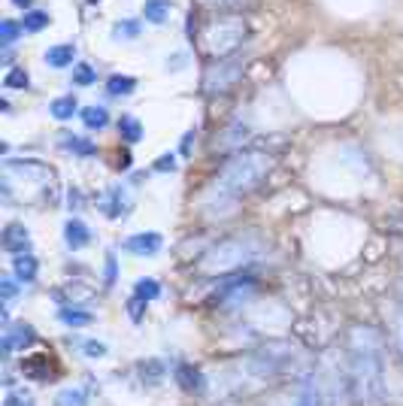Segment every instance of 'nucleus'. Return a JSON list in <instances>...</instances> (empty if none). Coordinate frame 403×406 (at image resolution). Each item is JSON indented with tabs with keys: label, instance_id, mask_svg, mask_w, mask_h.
<instances>
[{
	"label": "nucleus",
	"instance_id": "e433bc0d",
	"mask_svg": "<svg viewBox=\"0 0 403 406\" xmlns=\"http://www.w3.org/2000/svg\"><path fill=\"white\" fill-rule=\"evenodd\" d=\"M82 207V197H79V191H70V209H79Z\"/></svg>",
	"mask_w": 403,
	"mask_h": 406
},
{
	"label": "nucleus",
	"instance_id": "7ed1b4c3",
	"mask_svg": "<svg viewBox=\"0 0 403 406\" xmlns=\"http://www.w3.org/2000/svg\"><path fill=\"white\" fill-rule=\"evenodd\" d=\"M261 252H264V246L255 236H228V240L216 243L200 258V273H206V276L231 273V270H240L249 261H255Z\"/></svg>",
	"mask_w": 403,
	"mask_h": 406
},
{
	"label": "nucleus",
	"instance_id": "bb28decb",
	"mask_svg": "<svg viewBox=\"0 0 403 406\" xmlns=\"http://www.w3.org/2000/svg\"><path fill=\"white\" fill-rule=\"evenodd\" d=\"M116 37L121 40V37H125V40H137L140 37V21H131V18H125V21H116Z\"/></svg>",
	"mask_w": 403,
	"mask_h": 406
},
{
	"label": "nucleus",
	"instance_id": "f03ea898",
	"mask_svg": "<svg viewBox=\"0 0 403 406\" xmlns=\"http://www.w3.org/2000/svg\"><path fill=\"white\" fill-rule=\"evenodd\" d=\"M273 167V158L264 155V152H237L231 161L221 167V173L216 176V194L221 203H228L231 209H237V200L243 194L258 188L267 173Z\"/></svg>",
	"mask_w": 403,
	"mask_h": 406
},
{
	"label": "nucleus",
	"instance_id": "7c9ffc66",
	"mask_svg": "<svg viewBox=\"0 0 403 406\" xmlns=\"http://www.w3.org/2000/svg\"><path fill=\"white\" fill-rule=\"evenodd\" d=\"M116 279H118L116 255H113V252H106V270H104V282H106V285H116Z\"/></svg>",
	"mask_w": 403,
	"mask_h": 406
},
{
	"label": "nucleus",
	"instance_id": "4c0bfd02",
	"mask_svg": "<svg viewBox=\"0 0 403 406\" xmlns=\"http://www.w3.org/2000/svg\"><path fill=\"white\" fill-rule=\"evenodd\" d=\"M216 4H221V6H240L243 0H216Z\"/></svg>",
	"mask_w": 403,
	"mask_h": 406
},
{
	"label": "nucleus",
	"instance_id": "393cba45",
	"mask_svg": "<svg viewBox=\"0 0 403 406\" xmlns=\"http://www.w3.org/2000/svg\"><path fill=\"white\" fill-rule=\"evenodd\" d=\"M137 297H143V300H158L161 297V285L155 279H140L137 282V291H133Z\"/></svg>",
	"mask_w": 403,
	"mask_h": 406
},
{
	"label": "nucleus",
	"instance_id": "c756f323",
	"mask_svg": "<svg viewBox=\"0 0 403 406\" xmlns=\"http://www.w3.org/2000/svg\"><path fill=\"white\" fill-rule=\"evenodd\" d=\"M4 406H37V403H33V397L28 391H9Z\"/></svg>",
	"mask_w": 403,
	"mask_h": 406
},
{
	"label": "nucleus",
	"instance_id": "58836bf2",
	"mask_svg": "<svg viewBox=\"0 0 403 406\" xmlns=\"http://www.w3.org/2000/svg\"><path fill=\"white\" fill-rule=\"evenodd\" d=\"M13 4H16V6H21V9H28V6L33 4V0H13Z\"/></svg>",
	"mask_w": 403,
	"mask_h": 406
},
{
	"label": "nucleus",
	"instance_id": "4468645a",
	"mask_svg": "<svg viewBox=\"0 0 403 406\" xmlns=\"http://www.w3.org/2000/svg\"><path fill=\"white\" fill-rule=\"evenodd\" d=\"M58 319H61V324H67V328H85V324H92L94 315L88 309H79V307H61Z\"/></svg>",
	"mask_w": 403,
	"mask_h": 406
},
{
	"label": "nucleus",
	"instance_id": "412c9836",
	"mask_svg": "<svg viewBox=\"0 0 403 406\" xmlns=\"http://www.w3.org/2000/svg\"><path fill=\"white\" fill-rule=\"evenodd\" d=\"M118 131H121V137H125L128 143H140L143 140V125H140V119H133V116H121L118 119Z\"/></svg>",
	"mask_w": 403,
	"mask_h": 406
},
{
	"label": "nucleus",
	"instance_id": "2f4dec72",
	"mask_svg": "<svg viewBox=\"0 0 403 406\" xmlns=\"http://www.w3.org/2000/svg\"><path fill=\"white\" fill-rule=\"evenodd\" d=\"M145 303H149V300H143V297H137V295H133V297L128 300V312H131V319H133V322H140V319H143Z\"/></svg>",
	"mask_w": 403,
	"mask_h": 406
},
{
	"label": "nucleus",
	"instance_id": "9d476101",
	"mask_svg": "<svg viewBox=\"0 0 403 406\" xmlns=\"http://www.w3.org/2000/svg\"><path fill=\"white\" fill-rule=\"evenodd\" d=\"M64 243L70 246V249H82V246L92 243V231H88V224L79 221V219H70L64 224Z\"/></svg>",
	"mask_w": 403,
	"mask_h": 406
},
{
	"label": "nucleus",
	"instance_id": "b1692460",
	"mask_svg": "<svg viewBox=\"0 0 403 406\" xmlns=\"http://www.w3.org/2000/svg\"><path fill=\"white\" fill-rule=\"evenodd\" d=\"M25 31V25L21 21H13V18H6L4 25H0V40H4V46H13V43L18 40V33Z\"/></svg>",
	"mask_w": 403,
	"mask_h": 406
},
{
	"label": "nucleus",
	"instance_id": "423d86ee",
	"mask_svg": "<svg viewBox=\"0 0 403 406\" xmlns=\"http://www.w3.org/2000/svg\"><path fill=\"white\" fill-rule=\"evenodd\" d=\"M161 246H164V236H161V234L145 231V234H133L131 240L125 243V249H128L131 255L152 258V255H158V252H161Z\"/></svg>",
	"mask_w": 403,
	"mask_h": 406
},
{
	"label": "nucleus",
	"instance_id": "a211bd4d",
	"mask_svg": "<svg viewBox=\"0 0 403 406\" xmlns=\"http://www.w3.org/2000/svg\"><path fill=\"white\" fill-rule=\"evenodd\" d=\"M173 376H176V382H179V385H182L185 391H197V388H200V379H204V376H200V370L192 367V364H179Z\"/></svg>",
	"mask_w": 403,
	"mask_h": 406
},
{
	"label": "nucleus",
	"instance_id": "1a4fd4ad",
	"mask_svg": "<svg viewBox=\"0 0 403 406\" xmlns=\"http://www.w3.org/2000/svg\"><path fill=\"white\" fill-rule=\"evenodd\" d=\"M21 373L31 376V379H40V382L52 379V361H49V355L37 352V355L25 358V361H21Z\"/></svg>",
	"mask_w": 403,
	"mask_h": 406
},
{
	"label": "nucleus",
	"instance_id": "6e6552de",
	"mask_svg": "<svg viewBox=\"0 0 403 406\" xmlns=\"http://www.w3.org/2000/svg\"><path fill=\"white\" fill-rule=\"evenodd\" d=\"M4 249L9 255H28L31 252V234L28 228H21V224H9V228L4 231Z\"/></svg>",
	"mask_w": 403,
	"mask_h": 406
},
{
	"label": "nucleus",
	"instance_id": "f3484780",
	"mask_svg": "<svg viewBox=\"0 0 403 406\" xmlns=\"http://www.w3.org/2000/svg\"><path fill=\"white\" fill-rule=\"evenodd\" d=\"M76 106H79V100H76L73 94H64V97H58V100H52V106H49V112L58 121H67V119H73L76 116Z\"/></svg>",
	"mask_w": 403,
	"mask_h": 406
},
{
	"label": "nucleus",
	"instance_id": "cd10ccee",
	"mask_svg": "<svg viewBox=\"0 0 403 406\" xmlns=\"http://www.w3.org/2000/svg\"><path fill=\"white\" fill-rule=\"evenodd\" d=\"M4 82H6V88H28V73L21 70V67H13Z\"/></svg>",
	"mask_w": 403,
	"mask_h": 406
},
{
	"label": "nucleus",
	"instance_id": "dca6fc26",
	"mask_svg": "<svg viewBox=\"0 0 403 406\" xmlns=\"http://www.w3.org/2000/svg\"><path fill=\"white\" fill-rule=\"evenodd\" d=\"M82 121H85L88 131H104L109 125V112H106V106H100V104L85 106L82 109Z\"/></svg>",
	"mask_w": 403,
	"mask_h": 406
},
{
	"label": "nucleus",
	"instance_id": "a878e982",
	"mask_svg": "<svg viewBox=\"0 0 403 406\" xmlns=\"http://www.w3.org/2000/svg\"><path fill=\"white\" fill-rule=\"evenodd\" d=\"M58 406H88V397L82 388H67V391H61Z\"/></svg>",
	"mask_w": 403,
	"mask_h": 406
},
{
	"label": "nucleus",
	"instance_id": "473e14b6",
	"mask_svg": "<svg viewBox=\"0 0 403 406\" xmlns=\"http://www.w3.org/2000/svg\"><path fill=\"white\" fill-rule=\"evenodd\" d=\"M155 170H158V173H173V170H176V158H173V152H164L158 161H155Z\"/></svg>",
	"mask_w": 403,
	"mask_h": 406
},
{
	"label": "nucleus",
	"instance_id": "aec40b11",
	"mask_svg": "<svg viewBox=\"0 0 403 406\" xmlns=\"http://www.w3.org/2000/svg\"><path fill=\"white\" fill-rule=\"evenodd\" d=\"M128 197H125V191H121V185H116L113 191H109V197H106V203H104V212L109 219H118L121 212L128 209V203H125Z\"/></svg>",
	"mask_w": 403,
	"mask_h": 406
},
{
	"label": "nucleus",
	"instance_id": "ddd939ff",
	"mask_svg": "<svg viewBox=\"0 0 403 406\" xmlns=\"http://www.w3.org/2000/svg\"><path fill=\"white\" fill-rule=\"evenodd\" d=\"M170 0H145L143 4V16L145 21H152V25H164L167 18H170Z\"/></svg>",
	"mask_w": 403,
	"mask_h": 406
},
{
	"label": "nucleus",
	"instance_id": "ea45409f",
	"mask_svg": "<svg viewBox=\"0 0 403 406\" xmlns=\"http://www.w3.org/2000/svg\"><path fill=\"white\" fill-rule=\"evenodd\" d=\"M400 352H403V319H400Z\"/></svg>",
	"mask_w": 403,
	"mask_h": 406
},
{
	"label": "nucleus",
	"instance_id": "c9c22d12",
	"mask_svg": "<svg viewBox=\"0 0 403 406\" xmlns=\"http://www.w3.org/2000/svg\"><path fill=\"white\" fill-rule=\"evenodd\" d=\"M194 137H197V131H188L185 137H182V149H179V152H182L185 158H188V152H192V146H194Z\"/></svg>",
	"mask_w": 403,
	"mask_h": 406
},
{
	"label": "nucleus",
	"instance_id": "f257e3e1",
	"mask_svg": "<svg viewBox=\"0 0 403 406\" xmlns=\"http://www.w3.org/2000/svg\"><path fill=\"white\" fill-rule=\"evenodd\" d=\"M346 358H349V385L352 397L361 403L382 400V336L370 324H355L346 340Z\"/></svg>",
	"mask_w": 403,
	"mask_h": 406
},
{
	"label": "nucleus",
	"instance_id": "39448f33",
	"mask_svg": "<svg viewBox=\"0 0 403 406\" xmlns=\"http://www.w3.org/2000/svg\"><path fill=\"white\" fill-rule=\"evenodd\" d=\"M240 73H243L240 58H233V61L219 58V64H212L209 70H206V76H204L206 92H209V94H221V92H228V88L240 79Z\"/></svg>",
	"mask_w": 403,
	"mask_h": 406
},
{
	"label": "nucleus",
	"instance_id": "5701e85b",
	"mask_svg": "<svg viewBox=\"0 0 403 406\" xmlns=\"http://www.w3.org/2000/svg\"><path fill=\"white\" fill-rule=\"evenodd\" d=\"M21 25H25L28 33H37V31H43L49 25V13H43V9H31V13H25V21H21Z\"/></svg>",
	"mask_w": 403,
	"mask_h": 406
},
{
	"label": "nucleus",
	"instance_id": "f8f14e48",
	"mask_svg": "<svg viewBox=\"0 0 403 406\" xmlns=\"http://www.w3.org/2000/svg\"><path fill=\"white\" fill-rule=\"evenodd\" d=\"M73 58H76V46H70V43H61V46L46 49V64L55 67V70H61V67H70Z\"/></svg>",
	"mask_w": 403,
	"mask_h": 406
},
{
	"label": "nucleus",
	"instance_id": "0eeeda50",
	"mask_svg": "<svg viewBox=\"0 0 403 406\" xmlns=\"http://www.w3.org/2000/svg\"><path fill=\"white\" fill-rule=\"evenodd\" d=\"M28 343H33V328L25 322L18 324H6V334H4V355H13L18 349H25Z\"/></svg>",
	"mask_w": 403,
	"mask_h": 406
},
{
	"label": "nucleus",
	"instance_id": "c85d7f7f",
	"mask_svg": "<svg viewBox=\"0 0 403 406\" xmlns=\"http://www.w3.org/2000/svg\"><path fill=\"white\" fill-rule=\"evenodd\" d=\"M0 291H4V307H9V303L16 300V295H18L16 279L13 276H4V279H0Z\"/></svg>",
	"mask_w": 403,
	"mask_h": 406
},
{
	"label": "nucleus",
	"instance_id": "4be33fe9",
	"mask_svg": "<svg viewBox=\"0 0 403 406\" xmlns=\"http://www.w3.org/2000/svg\"><path fill=\"white\" fill-rule=\"evenodd\" d=\"M73 82L76 85H94L97 82V70H94V67L92 64H85V61H79V64H76L73 67Z\"/></svg>",
	"mask_w": 403,
	"mask_h": 406
},
{
	"label": "nucleus",
	"instance_id": "2eb2a0df",
	"mask_svg": "<svg viewBox=\"0 0 403 406\" xmlns=\"http://www.w3.org/2000/svg\"><path fill=\"white\" fill-rule=\"evenodd\" d=\"M61 149L64 152H73V155H82V158H92L97 152V146L92 140L73 137V133H61Z\"/></svg>",
	"mask_w": 403,
	"mask_h": 406
},
{
	"label": "nucleus",
	"instance_id": "9b49d317",
	"mask_svg": "<svg viewBox=\"0 0 403 406\" xmlns=\"http://www.w3.org/2000/svg\"><path fill=\"white\" fill-rule=\"evenodd\" d=\"M13 270H16L18 282H33V279H37V273H40V264H37V258L28 252V255H16L13 258Z\"/></svg>",
	"mask_w": 403,
	"mask_h": 406
},
{
	"label": "nucleus",
	"instance_id": "f704fd0d",
	"mask_svg": "<svg viewBox=\"0 0 403 406\" xmlns=\"http://www.w3.org/2000/svg\"><path fill=\"white\" fill-rule=\"evenodd\" d=\"M82 352H85L88 358H104V355H106V346L97 343V340H88V343L82 346Z\"/></svg>",
	"mask_w": 403,
	"mask_h": 406
},
{
	"label": "nucleus",
	"instance_id": "20e7f679",
	"mask_svg": "<svg viewBox=\"0 0 403 406\" xmlns=\"http://www.w3.org/2000/svg\"><path fill=\"white\" fill-rule=\"evenodd\" d=\"M245 21L237 18V16H225V18H219V21H212V25L206 28V52L212 55V58H225V55H233L240 46H243V40H245Z\"/></svg>",
	"mask_w": 403,
	"mask_h": 406
},
{
	"label": "nucleus",
	"instance_id": "6ab92c4d",
	"mask_svg": "<svg viewBox=\"0 0 403 406\" xmlns=\"http://www.w3.org/2000/svg\"><path fill=\"white\" fill-rule=\"evenodd\" d=\"M133 88H137V79H133V76H121V73L109 76V82H106V92L113 94V97H125V94L133 92Z\"/></svg>",
	"mask_w": 403,
	"mask_h": 406
},
{
	"label": "nucleus",
	"instance_id": "72a5a7b5",
	"mask_svg": "<svg viewBox=\"0 0 403 406\" xmlns=\"http://www.w3.org/2000/svg\"><path fill=\"white\" fill-rule=\"evenodd\" d=\"M294 406H319V394H316V388L307 385L304 391H300V397H297Z\"/></svg>",
	"mask_w": 403,
	"mask_h": 406
},
{
	"label": "nucleus",
	"instance_id": "a19ab883",
	"mask_svg": "<svg viewBox=\"0 0 403 406\" xmlns=\"http://www.w3.org/2000/svg\"><path fill=\"white\" fill-rule=\"evenodd\" d=\"M92 4H94V0H92Z\"/></svg>",
	"mask_w": 403,
	"mask_h": 406
}]
</instances>
